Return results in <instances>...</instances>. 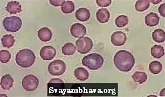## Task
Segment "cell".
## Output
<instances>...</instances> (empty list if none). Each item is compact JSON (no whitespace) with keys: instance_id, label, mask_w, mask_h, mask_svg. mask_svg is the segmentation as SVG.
Wrapping results in <instances>:
<instances>
[{"instance_id":"cell-29","label":"cell","mask_w":165,"mask_h":97,"mask_svg":"<svg viewBox=\"0 0 165 97\" xmlns=\"http://www.w3.org/2000/svg\"><path fill=\"white\" fill-rule=\"evenodd\" d=\"M65 1V0H49L50 4L55 6H62Z\"/></svg>"},{"instance_id":"cell-18","label":"cell","mask_w":165,"mask_h":97,"mask_svg":"<svg viewBox=\"0 0 165 97\" xmlns=\"http://www.w3.org/2000/svg\"><path fill=\"white\" fill-rule=\"evenodd\" d=\"M151 53L154 58H160L164 55V49L161 45H155L151 48Z\"/></svg>"},{"instance_id":"cell-4","label":"cell","mask_w":165,"mask_h":97,"mask_svg":"<svg viewBox=\"0 0 165 97\" xmlns=\"http://www.w3.org/2000/svg\"><path fill=\"white\" fill-rule=\"evenodd\" d=\"M3 23L4 28L6 31L16 32L21 28L22 21L19 17L12 16L5 17L4 19Z\"/></svg>"},{"instance_id":"cell-12","label":"cell","mask_w":165,"mask_h":97,"mask_svg":"<svg viewBox=\"0 0 165 97\" xmlns=\"http://www.w3.org/2000/svg\"><path fill=\"white\" fill-rule=\"evenodd\" d=\"M110 14L107 9L102 8L99 9L96 13L97 20L101 23L108 22L109 19Z\"/></svg>"},{"instance_id":"cell-23","label":"cell","mask_w":165,"mask_h":97,"mask_svg":"<svg viewBox=\"0 0 165 97\" xmlns=\"http://www.w3.org/2000/svg\"><path fill=\"white\" fill-rule=\"evenodd\" d=\"M76 50L75 46L70 42L66 43L62 48V53L66 55H72L75 53Z\"/></svg>"},{"instance_id":"cell-3","label":"cell","mask_w":165,"mask_h":97,"mask_svg":"<svg viewBox=\"0 0 165 97\" xmlns=\"http://www.w3.org/2000/svg\"><path fill=\"white\" fill-rule=\"evenodd\" d=\"M104 59L99 54L92 53L85 56L82 59L83 65L91 70H96L101 68Z\"/></svg>"},{"instance_id":"cell-14","label":"cell","mask_w":165,"mask_h":97,"mask_svg":"<svg viewBox=\"0 0 165 97\" xmlns=\"http://www.w3.org/2000/svg\"><path fill=\"white\" fill-rule=\"evenodd\" d=\"M160 17L156 13L150 12L146 15L145 17V23L150 27H154L159 23Z\"/></svg>"},{"instance_id":"cell-22","label":"cell","mask_w":165,"mask_h":97,"mask_svg":"<svg viewBox=\"0 0 165 97\" xmlns=\"http://www.w3.org/2000/svg\"><path fill=\"white\" fill-rule=\"evenodd\" d=\"M149 67L151 73L153 74H158L162 70V66L160 62L154 61L150 64Z\"/></svg>"},{"instance_id":"cell-10","label":"cell","mask_w":165,"mask_h":97,"mask_svg":"<svg viewBox=\"0 0 165 97\" xmlns=\"http://www.w3.org/2000/svg\"><path fill=\"white\" fill-rule=\"evenodd\" d=\"M70 30L71 35L76 38L84 37L86 33L85 27L79 23L73 24L71 27Z\"/></svg>"},{"instance_id":"cell-6","label":"cell","mask_w":165,"mask_h":97,"mask_svg":"<svg viewBox=\"0 0 165 97\" xmlns=\"http://www.w3.org/2000/svg\"><path fill=\"white\" fill-rule=\"evenodd\" d=\"M76 48L81 54L88 53L92 48L93 42L92 40L87 37L79 38L76 42Z\"/></svg>"},{"instance_id":"cell-9","label":"cell","mask_w":165,"mask_h":97,"mask_svg":"<svg viewBox=\"0 0 165 97\" xmlns=\"http://www.w3.org/2000/svg\"><path fill=\"white\" fill-rule=\"evenodd\" d=\"M111 41L112 44L115 46L122 45L126 41V34L121 31L115 32L111 35Z\"/></svg>"},{"instance_id":"cell-28","label":"cell","mask_w":165,"mask_h":97,"mask_svg":"<svg viewBox=\"0 0 165 97\" xmlns=\"http://www.w3.org/2000/svg\"><path fill=\"white\" fill-rule=\"evenodd\" d=\"M111 0L96 1V2L98 6L102 7L108 6L111 4Z\"/></svg>"},{"instance_id":"cell-7","label":"cell","mask_w":165,"mask_h":97,"mask_svg":"<svg viewBox=\"0 0 165 97\" xmlns=\"http://www.w3.org/2000/svg\"><path fill=\"white\" fill-rule=\"evenodd\" d=\"M39 85L38 78L32 74L28 75L22 80V85L24 89L27 91H34Z\"/></svg>"},{"instance_id":"cell-24","label":"cell","mask_w":165,"mask_h":97,"mask_svg":"<svg viewBox=\"0 0 165 97\" xmlns=\"http://www.w3.org/2000/svg\"><path fill=\"white\" fill-rule=\"evenodd\" d=\"M150 0H138L135 4L136 10L138 11L142 12L147 9L150 5Z\"/></svg>"},{"instance_id":"cell-31","label":"cell","mask_w":165,"mask_h":97,"mask_svg":"<svg viewBox=\"0 0 165 97\" xmlns=\"http://www.w3.org/2000/svg\"><path fill=\"white\" fill-rule=\"evenodd\" d=\"M64 82L59 78H53L49 81V83H63Z\"/></svg>"},{"instance_id":"cell-13","label":"cell","mask_w":165,"mask_h":97,"mask_svg":"<svg viewBox=\"0 0 165 97\" xmlns=\"http://www.w3.org/2000/svg\"><path fill=\"white\" fill-rule=\"evenodd\" d=\"M14 80L9 74L2 76L1 79L0 85L2 89L9 90L13 86Z\"/></svg>"},{"instance_id":"cell-2","label":"cell","mask_w":165,"mask_h":97,"mask_svg":"<svg viewBox=\"0 0 165 97\" xmlns=\"http://www.w3.org/2000/svg\"><path fill=\"white\" fill-rule=\"evenodd\" d=\"M35 56L34 52L31 50L25 48L20 50L16 55V63L19 66L23 67H28L34 63Z\"/></svg>"},{"instance_id":"cell-11","label":"cell","mask_w":165,"mask_h":97,"mask_svg":"<svg viewBox=\"0 0 165 97\" xmlns=\"http://www.w3.org/2000/svg\"><path fill=\"white\" fill-rule=\"evenodd\" d=\"M37 33L38 37L40 40L44 42L49 41L52 36V31L46 27L42 28L38 30Z\"/></svg>"},{"instance_id":"cell-1","label":"cell","mask_w":165,"mask_h":97,"mask_svg":"<svg viewBox=\"0 0 165 97\" xmlns=\"http://www.w3.org/2000/svg\"><path fill=\"white\" fill-rule=\"evenodd\" d=\"M114 63L116 67L123 72H128L134 66L135 59L130 52L120 50L116 53L113 58Z\"/></svg>"},{"instance_id":"cell-19","label":"cell","mask_w":165,"mask_h":97,"mask_svg":"<svg viewBox=\"0 0 165 97\" xmlns=\"http://www.w3.org/2000/svg\"><path fill=\"white\" fill-rule=\"evenodd\" d=\"M152 36L153 40L157 42L161 43L165 41V32L161 29L155 30L152 33Z\"/></svg>"},{"instance_id":"cell-26","label":"cell","mask_w":165,"mask_h":97,"mask_svg":"<svg viewBox=\"0 0 165 97\" xmlns=\"http://www.w3.org/2000/svg\"><path fill=\"white\" fill-rule=\"evenodd\" d=\"M128 20L127 16L124 15H121L116 18L115 22L117 27H125L128 23Z\"/></svg>"},{"instance_id":"cell-17","label":"cell","mask_w":165,"mask_h":97,"mask_svg":"<svg viewBox=\"0 0 165 97\" xmlns=\"http://www.w3.org/2000/svg\"><path fill=\"white\" fill-rule=\"evenodd\" d=\"M74 73L77 79L82 81L86 80L89 77V73L87 70L82 67L76 69Z\"/></svg>"},{"instance_id":"cell-21","label":"cell","mask_w":165,"mask_h":97,"mask_svg":"<svg viewBox=\"0 0 165 97\" xmlns=\"http://www.w3.org/2000/svg\"><path fill=\"white\" fill-rule=\"evenodd\" d=\"M132 77L135 82H137L140 84L145 82L147 80V75L143 72L136 71L132 75Z\"/></svg>"},{"instance_id":"cell-5","label":"cell","mask_w":165,"mask_h":97,"mask_svg":"<svg viewBox=\"0 0 165 97\" xmlns=\"http://www.w3.org/2000/svg\"><path fill=\"white\" fill-rule=\"evenodd\" d=\"M66 69L65 63L60 59L53 61L48 65V67L49 72L54 76L62 75L66 71Z\"/></svg>"},{"instance_id":"cell-20","label":"cell","mask_w":165,"mask_h":97,"mask_svg":"<svg viewBox=\"0 0 165 97\" xmlns=\"http://www.w3.org/2000/svg\"><path fill=\"white\" fill-rule=\"evenodd\" d=\"M1 40L3 46L8 48L12 47L15 42L14 36L11 34L4 35Z\"/></svg>"},{"instance_id":"cell-30","label":"cell","mask_w":165,"mask_h":97,"mask_svg":"<svg viewBox=\"0 0 165 97\" xmlns=\"http://www.w3.org/2000/svg\"><path fill=\"white\" fill-rule=\"evenodd\" d=\"M165 4H161L158 8V10L159 13L160 15L163 17H165Z\"/></svg>"},{"instance_id":"cell-15","label":"cell","mask_w":165,"mask_h":97,"mask_svg":"<svg viewBox=\"0 0 165 97\" xmlns=\"http://www.w3.org/2000/svg\"><path fill=\"white\" fill-rule=\"evenodd\" d=\"M6 9L11 14L19 13L22 11L21 5L16 1L8 2Z\"/></svg>"},{"instance_id":"cell-8","label":"cell","mask_w":165,"mask_h":97,"mask_svg":"<svg viewBox=\"0 0 165 97\" xmlns=\"http://www.w3.org/2000/svg\"><path fill=\"white\" fill-rule=\"evenodd\" d=\"M56 54V49L53 47L49 45L42 47L40 52V55L41 58L45 60L52 59Z\"/></svg>"},{"instance_id":"cell-27","label":"cell","mask_w":165,"mask_h":97,"mask_svg":"<svg viewBox=\"0 0 165 97\" xmlns=\"http://www.w3.org/2000/svg\"><path fill=\"white\" fill-rule=\"evenodd\" d=\"M11 58V55L9 52L7 50H1L0 52V61L3 63L8 62Z\"/></svg>"},{"instance_id":"cell-25","label":"cell","mask_w":165,"mask_h":97,"mask_svg":"<svg viewBox=\"0 0 165 97\" xmlns=\"http://www.w3.org/2000/svg\"><path fill=\"white\" fill-rule=\"evenodd\" d=\"M75 5L72 1H65L61 6V9L64 13H70L74 10Z\"/></svg>"},{"instance_id":"cell-32","label":"cell","mask_w":165,"mask_h":97,"mask_svg":"<svg viewBox=\"0 0 165 97\" xmlns=\"http://www.w3.org/2000/svg\"><path fill=\"white\" fill-rule=\"evenodd\" d=\"M162 1L161 0H151L150 1V2L154 4H157L159 3L160 2Z\"/></svg>"},{"instance_id":"cell-16","label":"cell","mask_w":165,"mask_h":97,"mask_svg":"<svg viewBox=\"0 0 165 97\" xmlns=\"http://www.w3.org/2000/svg\"><path fill=\"white\" fill-rule=\"evenodd\" d=\"M75 16L77 19L80 21H86L89 18L90 12L86 8H80L76 11Z\"/></svg>"}]
</instances>
